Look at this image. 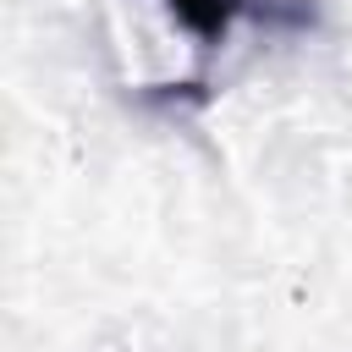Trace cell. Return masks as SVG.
I'll use <instances>...</instances> for the list:
<instances>
[{
    "mask_svg": "<svg viewBox=\"0 0 352 352\" xmlns=\"http://www.w3.org/2000/svg\"><path fill=\"white\" fill-rule=\"evenodd\" d=\"M198 44H226V33L253 11V0H160Z\"/></svg>",
    "mask_w": 352,
    "mask_h": 352,
    "instance_id": "obj_1",
    "label": "cell"
}]
</instances>
